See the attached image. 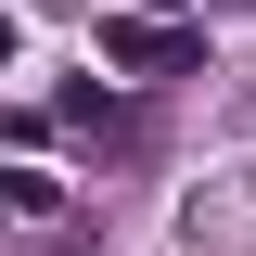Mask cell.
Listing matches in <instances>:
<instances>
[{
    "label": "cell",
    "mask_w": 256,
    "mask_h": 256,
    "mask_svg": "<svg viewBox=\"0 0 256 256\" xmlns=\"http://www.w3.org/2000/svg\"><path fill=\"white\" fill-rule=\"evenodd\" d=\"M102 64H128V77H180V64H205V38H192L180 13H102Z\"/></svg>",
    "instance_id": "6da1fadb"
},
{
    "label": "cell",
    "mask_w": 256,
    "mask_h": 256,
    "mask_svg": "<svg viewBox=\"0 0 256 256\" xmlns=\"http://www.w3.org/2000/svg\"><path fill=\"white\" fill-rule=\"evenodd\" d=\"M128 13H192V0H128Z\"/></svg>",
    "instance_id": "277c9868"
},
{
    "label": "cell",
    "mask_w": 256,
    "mask_h": 256,
    "mask_svg": "<svg viewBox=\"0 0 256 256\" xmlns=\"http://www.w3.org/2000/svg\"><path fill=\"white\" fill-rule=\"evenodd\" d=\"M64 116L90 128V141H116V154H128V141H141V116H116V102H102V90H64Z\"/></svg>",
    "instance_id": "7a4b0ae2"
},
{
    "label": "cell",
    "mask_w": 256,
    "mask_h": 256,
    "mask_svg": "<svg viewBox=\"0 0 256 256\" xmlns=\"http://www.w3.org/2000/svg\"><path fill=\"white\" fill-rule=\"evenodd\" d=\"M0 192H13V218H64V180H38V166H13Z\"/></svg>",
    "instance_id": "3957f363"
}]
</instances>
